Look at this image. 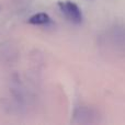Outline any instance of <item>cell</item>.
Masks as SVG:
<instances>
[{
    "label": "cell",
    "mask_w": 125,
    "mask_h": 125,
    "mask_svg": "<svg viewBox=\"0 0 125 125\" xmlns=\"http://www.w3.org/2000/svg\"><path fill=\"white\" fill-rule=\"evenodd\" d=\"M59 10L65 15L68 21L73 24H80L82 21V13L80 8L73 1L65 0V1H58L57 3Z\"/></svg>",
    "instance_id": "6da1fadb"
},
{
    "label": "cell",
    "mask_w": 125,
    "mask_h": 125,
    "mask_svg": "<svg viewBox=\"0 0 125 125\" xmlns=\"http://www.w3.org/2000/svg\"><path fill=\"white\" fill-rule=\"evenodd\" d=\"M28 22L30 24H33V25H46V24L51 23V18L47 13L40 12L30 17Z\"/></svg>",
    "instance_id": "7a4b0ae2"
},
{
    "label": "cell",
    "mask_w": 125,
    "mask_h": 125,
    "mask_svg": "<svg viewBox=\"0 0 125 125\" xmlns=\"http://www.w3.org/2000/svg\"><path fill=\"white\" fill-rule=\"evenodd\" d=\"M111 37L117 45L125 46V28L124 26H115L112 30Z\"/></svg>",
    "instance_id": "3957f363"
}]
</instances>
